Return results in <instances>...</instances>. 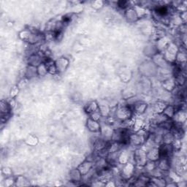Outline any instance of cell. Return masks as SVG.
<instances>
[{"instance_id":"cell-1","label":"cell","mask_w":187,"mask_h":187,"mask_svg":"<svg viewBox=\"0 0 187 187\" xmlns=\"http://www.w3.org/2000/svg\"><path fill=\"white\" fill-rule=\"evenodd\" d=\"M91 167H92V163L90 161H84L79 165L78 170L81 175H84L89 172Z\"/></svg>"},{"instance_id":"cell-2","label":"cell","mask_w":187,"mask_h":187,"mask_svg":"<svg viewBox=\"0 0 187 187\" xmlns=\"http://www.w3.org/2000/svg\"><path fill=\"white\" fill-rule=\"evenodd\" d=\"M117 114H118V118L121 120H126L131 116V111L128 108H122L118 110Z\"/></svg>"},{"instance_id":"cell-3","label":"cell","mask_w":187,"mask_h":187,"mask_svg":"<svg viewBox=\"0 0 187 187\" xmlns=\"http://www.w3.org/2000/svg\"><path fill=\"white\" fill-rule=\"evenodd\" d=\"M133 172H134L133 165H132L131 164L128 163L125 166V167H124V169L122 170V176L124 177V178L128 179L132 176V175L133 174Z\"/></svg>"},{"instance_id":"cell-4","label":"cell","mask_w":187,"mask_h":187,"mask_svg":"<svg viewBox=\"0 0 187 187\" xmlns=\"http://www.w3.org/2000/svg\"><path fill=\"white\" fill-rule=\"evenodd\" d=\"M97 108H98V106H97V103L95 102H91L86 105L85 110L87 113L90 114L96 112Z\"/></svg>"},{"instance_id":"cell-5","label":"cell","mask_w":187,"mask_h":187,"mask_svg":"<svg viewBox=\"0 0 187 187\" xmlns=\"http://www.w3.org/2000/svg\"><path fill=\"white\" fill-rule=\"evenodd\" d=\"M87 126L89 127V129L92 132H97L99 129V125L96 121L93 119H89L87 121Z\"/></svg>"},{"instance_id":"cell-6","label":"cell","mask_w":187,"mask_h":187,"mask_svg":"<svg viewBox=\"0 0 187 187\" xmlns=\"http://www.w3.org/2000/svg\"><path fill=\"white\" fill-rule=\"evenodd\" d=\"M148 157L149 159L152 161H156L159 159V151L158 149H153L151 151L148 153Z\"/></svg>"},{"instance_id":"cell-7","label":"cell","mask_w":187,"mask_h":187,"mask_svg":"<svg viewBox=\"0 0 187 187\" xmlns=\"http://www.w3.org/2000/svg\"><path fill=\"white\" fill-rule=\"evenodd\" d=\"M147 108V105L145 104H141V105H138L136 106L135 110H137V113H143L145 112V108Z\"/></svg>"},{"instance_id":"cell-8","label":"cell","mask_w":187,"mask_h":187,"mask_svg":"<svg viewBox=\"0 0 187 187\" xmlns=\"http://www.w3.org/2000/svg\"><path fill=\"white\" fill-rule=\"evenodd\" d=\"M121 157H123L124 158H127V157H127V155H126L125 153H124V154H122V155H121ZM126 161H127V159H126V160H125V161H121V163H122V164H124V163H126Z\"/></svg>"}]
</instances>
